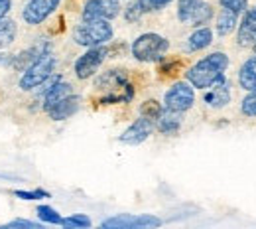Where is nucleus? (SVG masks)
Listing matches in <instances>:
<instances>
[{"instance_id": "f257e3e1", "label": "nucleus", "mask_w": 256, "mask_h": 229, "mask_svg": "<svg viewBox=\"0 0 256 229\" xmlns=\"http://www.w3.org/2000/svg\"><path fill=\"white\" fill-rule=\"evenodd\" d=\"M98 91V101L104 105L112 103H126L134 97L132 83L128 81L126 73L122 69H110L104 75H100L95 83Z\"/></svg>"}, {"instance_id": "f03ea898", "label": "nucleus", "mask_w": 256, "mask_h": 229, "mask_svg": "<svg viewBox=\"0 0 256 229\" xmlns=\"http://www.w3.org/2000/svg\"><path fill=\"white\" fill-rule=\"evenodd\" d=\"M226 67H228V58L223 52H215V54H209L207 58H203L201 62H197L193 67H190L186 75L193 87L209 89L215 81H219L223 77Z\"/></svg>"}, {"instance_id": "7ed1b4c3", "label": "nucleus", "mask_w": 256, "mask_h": 229, "mask_svg": "<svg viewBox=\"0 0 256 229\" xmlns=\"http://www.w3.org/2000/svg\"><path fill=\"white\" fill-rule=\"evenodd\" d=\"M110 38H112V26L108 24V20H83L73 32V40L85 48L102 46Z\"/></svg>"}, {"instance_id": "20e7f679", "label": "nucleus", "mask_w": 256, "mask_h": 229, "mask_svg": "<svg viewBox=\"0 0 256 229\" xmlns=\"http://www.w3.org/2000/svg\"><path fill=\"white\" fill-rule=\"evenodd\" d=\"M170 42L160 34H142L132 44V56L138 62H158L166 56Z\"/></svg>"}, {"instance_id": "39448f33", "label": "nucleus", "mask_w": 256, "mask_h": 229, "mask_svg": "<svg viewBox=\"0 0 256 229\" xmlns=\"http://www.w3.org/2000/svg\"><path fill=\"white\" fill-rule=\"evenodd\" d=\"M54 67H56V58H54L50 52L42 54L32 66L26 69V73L22 75V79H20V87L28 91V89H34V87L44 85V83L52 77Z\"/></svg>"}, {"instance_id": "423d86ee", "label": "nucleus", "mask_w": 256, "mask_h": 229, "mask_svg": "<svg viewBox=\"0 0 256 229\" xmlns=\"http://www.w3.org/2000/svg\"><path fill=\"white\" fill-rule=\"evenodd\" d=\"M178 18L188 26H201L213 18V8L203 0H180Z\"/></svg>"}, {"instance_id": "0eeeda50", "label": "nucleus", "mask_w": 256, "mask_h": 229, "mask_svg": "<svg viewBox=\"0 0 256 229\" xmlns=\"http://www.w3.org/2000/svg\"><path fill=\"white\" fill-rule=\"evenodd\" d=\"M164 101H166V109H172V111H178V113H186L188 109H192L193 101H195L193 87L186 81H180L174 87H170V91L166 93Z\"/></svg>"}, {"instance_id": "6e6552de", "label": "nucleus", "mask_w": 256, "mask_h": 229, "mask_svg": "<svg viewBox=\"0 0 256 229\" xmlns=\"http://www.w3.org/2000/svg\"><path fill=\"white\" fill-rule=\"evenodd\" d=\"M106 58V48L96 46V48H89V52H85L77 62H75V73L79 79H89L91 75H95L98 71L100 64Z\"/></svg>"}, {"instance_id": "1a4fd4ad", "label": "nucleus", "mask_w": 256, "mask_h": 229, "mask_svg": "<svg viewBox=\"0 0 256 229\" xmlns=\"http://www.w3.org/2000/svg\"><path fill=\"white\" fill-rule=\"evenodd\" d=\"M158 225H162V219L154 217V215H130V213H122V215H116V217L102 221V227L108 229L158 227Z\"/></svg>"}, {"instance_id": "9d476101", "label": "nucleus", "mask_w": 256, "mask_h": 229, "mask_svg": "<svg viewBox=\"0 0 256 229\" xmlns=\"http://www.w3.org/2000/svg\"><path fill=\"white\" fill-rule=\"evenodd\" d=\"M118 12V0H89L83 8V20H110Z\"/></svg>"}, {"instance_id": "9b49d317", "label": "nucleus", "mask_w": 256, "mask_h": 229, "mask_svg": "<svg viewBox=\"0 0 256 229\" xmlns=\"http://www.w3.org/2000/svg\"><path fill=\"white\" fill-rule=\"evenodd\" d=\"M60 2L62 0H30L28 4H26V8H24V20L28 22V24H42L58 6H60Z\"/></svg>"}, {"instance_id": "f8f14e48", "label": "nucleus", "mask_w": 256, "mask_h": 229, "mask_svg": "<svg viewBox=\"0 0 256 229\" xmlns=\"http://www.w3.org/2000/svg\"><path fill=\"white\" fill-rule=\"evenodd\" d=\"M152 131H154V121L148 119V117H140L120 134V142H124V144H140L152 134Z\"/></svg>"}, {"instance_id": "ddd939ff", "label": "nucleus", "mask_w": 256, "mask_h": 229, "mask_svg": "<svg viewBox=\"0 0 256 229\" xmlns=\"http://www.w3.org/2000/svg\"><path fill=\"white\" fill-rule=\"evenodd\" d=\"M211 91L205 95V103L213 109H221L230 101V89H228V81H224L223 77L219 81H215L211 87Z\"/></svg>"}, {"instance_id": "4468645a", "label": "nucleus", "mask_w": 256, "mask_h": 229, "mask_svg": "<svg viewBox=\"0 0 256 229\" xmlns=\"http://www.w3.org/2000/svg\"><path fill=\"white\" fill-rule=\"evenodd\" d=\"M238 44L244 48L256 44V6L244 14V18L238 26Z\"/></svg>"}, {"instance_id": "2eb2a0df", "label": "nucleus", "mask_w": 256, "mask_h": 229, "mask_svg": "<svg viewBox=\"0 0 256 229\" xmlns=\"http://www.w3.org/2000/svg\"><path fill=\"white\" fill-rule=\"evenodd\" d=\"M79 105H81V99L75 97V95H67L60 103H56L48 113L54 121H64V119H69L73 113H77Z\"/></svg>"}, {"instance_id": "dca6fc26", "label": "nucleus", "mask_w": 256, "mask_h": 229, "mask_svg": "<svg viewBox=\"0 0 256 229\" xmlns=\"http://www.w3.org/2000/svg\"><path fill=\"white\" fill-rule=\"evenodd\" d=\"M67 95H71V85L65 83V81H54L52 87L46 89V103H44V109L50 111L56 103H60L62 99H65Z\"/></svg>"}, {"instance_id": "f3484780", "label": "nucleus", "mask_w": 256, "mask_h": 229, "mask_svg": "<svg viewBox=\"0 0 256 229\" xmlns=\"http://www.w3.org/2000/svg\"><path fill=\"white\" fill-rule=\"evenodd\" d=\"M182 127V113L166 109L162 111V115L158 117V129L164 134H176Z\"/></svg>"}, {"instance_id": "a211bd4d", "label": "nucleus", "mask_w": 256, "mask_h": 229, "mask_svg": "<svg viewBox=\"0 0 256 229\" xmlns=\"http://www.w3.org/2000/svg\"><path fill=\"white\" fill-rule=\"evenodd\" d=\"M238 83L244 91H254L256 89V56L242 64L240 71H238Z\"/></svg>"}, {"instance_id": "6ab92c4d", "label": "nucleus", "mask_w": 256, "mask_h": 229, "mask_svg": "<svg viewBox=\"0 0 256 229\" xmlns=\"http://www.w3.org/2000/svg\"><path fill=\"white\" fill-rule=\"evenodd\" d=\"M213 42V32L209 28H199L190 36L188 40V50L190 52H197V50H203L207 46H211Z\"/></svg>"}, {"instance_id": "aec40b11", "label": "nucleus", "mask_w": 256, "mask_h": 229, "mask_svg": "<svg viewBox=\"0 0 256 229\" xmlns=\"http://www.w3.org/2000/svg\"><path fill=\"white\" fill-rule=\"evenodd\" d=\"M236 16H238L236 12H230V10L223 8L219 18H217V34L226 36V34L232 32V28L236 26Z\"/></svg>"}, {"instance_id": "412c9836", "label": "nucleus", "mask_w": 256, "mask_h": 229, "mask_svg": "<svg viewBox=\"0 0 256 229\" xmlns=\"http://www.w3.org/2000/svg\"><path fill=\"white\" fill-rule=\"evenodd\" d=\"M16 38V24L12 20H2L0 18V48L10 46Z\"/></svg>"}, {"instance_id": "4be33fe9", "label": "nucleus", "mask_w": 256, "mask_h": 229, "mask_svg": "<svg viewBox=\"0 0 256 229\" xmlns=\"http://www.w3.org/2000/svg\"><path fill=\"white\" fill-rule=\"evenodd\" d=\"M162 105L158 101H154V99H150V101H146L142 107H140V113H142V117H148V119H152V121H158V117L162 115Z\"/></svg>"}, {"instance_id": "5701e85b", "label": "nucleus", "mask_w": 256, "mask_h": 229, "mask_svg": "<svg viewBox=\"0 0 256 229\" xmlns=\"http://www.w3.org/2000/svg\"><path fill=\"white\" fill-rule=\"evenodd\" d=\"M38 215H40L42 221H48V223H64L62 215L54 207H50V205H40L38 207Z\"/></svg>"}, {"instance_id": "b1692460", "label": "nucleus", "mask_w": 256, "mask_h": 229, "mask_svg": "<svg viewBox=\"0 0 256 229\" xmlns=\"http://www.w3.org/2000/svg\"><path fill=\"white\" fill-rule=\"evenodd\" d=\"M242 115H246V117H256V89L254 91H250L246 97L242 99Z\"/></svg>"}, {"instance_id": "393cba45", "label": "nucleus", "mask_w": 256, "mask_h": 229, "mask_svg": "<svg viewBox=\"0 0 256 229\" xmlns=\"http://www.w3.org/2000/svg\"><path fill=\"white\" fill-rule=\"evenodd\" d=\"M172 0H138L142 12H154V10H162L164 6H168Z\"/></svg>"}, {"instance_id": "a878e982", "label": "nucleus", "mask_w": 256, "mask_h": 229, "mask_svg": "<svg viewBox=\"0 0 256 229\" xmlns=\"http://www.w3.org/2000/svg\"><path fill=\"white\" fill-rule=\"evenodd\" d=\"M62 225H65V227H89L91 219L87 215H71V217L64 219Z\"/></svg>"}, {"instance_id": "bb28decb", "label": "nucleus", "mask_w": 256, "mask_h": 229, "mask_svg": "<svg viewBox=\"0 0 256 229\" xmlns=\"http://www.w3.org/2000/svg\"><path fill=\"white\" fill-rule=\"evenodd\" d=\"M221 6L226 8V10H230V12L240 14V12H244V10H246L248 0H221Z\"/></svg>"}, {"instance_id": "cd10ccee", "label": "nucleus", "mask_w": 256, "mask_h": 229, "mask_svg": "<svg viewBox=\"0 0 256 229\" xmlns=\"http://www.w3.org/2000/svg\"><path fill=\"white\" fill-rule=\"evenodd\" d=\"M14 196L22 197V199H40V197H50V194L44 192V190H36V192H22V190H16Z\"/></svg>"}, {"instance_id": "c85d7f7f", "label": "nucleus", "mask_w": 256, "mask_h": 229, "mask_svg": "<svg viewBox=\"0 0 256 229\" xmlns=\"http://www.w3.org/2000/svg\"><path fill=\"white\" fill-rule=\"evenodd\" d=\"M144 12H142V8H140V4H138V0L136 2H132L130 6H128L126 10V18L128 20H136V18H140Z\"/></svg>"}, {"instance_id": "c756f323", "label": "nucleus", "mask_w": 256, "mask_h": 229, "mask_svg": "<svg viewBox=\"0 0 256 229\" xmlns=\"http://www.w3.org/2000/svg\"><path fill=\"white\" fill-rule=\"evenodd\" d=\"M8 227H32V229H40L38 223H34V221H26V219H16V221H12V223H8Z\"/></svg>"}, {"instance_id": "7c9ffc66", "label": "nucleus", "mask_w": 256, "mask_h": 229, "mask_svg": "<svg viewBox=\"0 0 256 229\" xmlns=\"http://www.w3.org/2000/svg\"><path fill=\"white\" fill-rule=\"evenodd\" d=\"M10 10V0H0V18H4Z\"/></svg>"}, {"instance_id": "2f4dec72", "label": "nucleus", "mask_w": 256, "mask_h": 229, "mask_svg": "<svg viewBox=\"0 0 256 229\" xmlns=\"http://www.w3.org/2000/svg\"><path fill=\"white\" fill-rule=\"evenodd\" d=\"M252 48H254V52H256V44H254V46H252Z\"/></svg>"}]
</instances>
